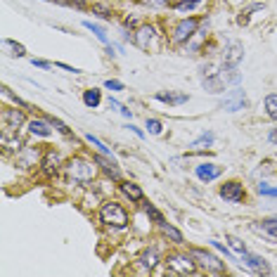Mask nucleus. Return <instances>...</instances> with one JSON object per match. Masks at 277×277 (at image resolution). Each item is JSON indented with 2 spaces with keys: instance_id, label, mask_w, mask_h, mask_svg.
Masks as SVG:
<instances>
[{
  "instance_id": "8",
  "label": "nucleus",
  "mask_w": 277,
  "mask_h": 277,
  "mask_svg": "<svg viewBox=\"0 0 277 277\" xmlns=\"http://www.w3.org/2000/svg\"><path fill=\"white\" fill-rule=\"evenodd\" d=\"M221 197L225 199V202H232V204H240L244 202V187H242L240 183H225L221 187Z\"/></svg>"
},
{
  "instance_id": "28",
  "label": "nucleus",
  "mask_w": 277,
  "mask_h": 277,
  "mask_svg": "<svg viewBox=\"0 0 277 277\" xmlns=\"http://www.w3.org/2000/svg\"><path fill=\"white\" fill-rule=\"evenodd\" d=\"M145 211H147V216H149V218H152L154 223H159V225H164V223H166V221H164V216H161V213H159V211H156L152 204H147V206H145Z\"/></svg>"
},
{
  "instance_id": "2",
  "label": "nucleus",
  "mask_w": 277,
  "mask_h": 277,
  "mask_svg": "<svg viewBox=\"0 0 277 277\" xmlns=\"http://www.w3.org/2000/svg\"><path fill=\"white\" fill-rule=\"evenodd\" d=\"M100 218H102V223L114 225V227H126V223H128L126 211L121 208V204H116V202L104 204V206H102V211H100Z\"/></svg>"
},
{
  "instance_id": "25",
  "label": "nucleus",
  "mask_w": 277,
  "mask_h": 277,
  "mask_svg": "<svg viewBox=\"0 0 277 277\" xmlns=\"http://www.w3.org/2000/svg\"><path fill=\"white\" fill-rule=\"evenodd\" d=\"M211 142H213V133H204L202 138H197L190 147H192V149H204V147H208Z\"/></svg>"
},
{
  "instance_id": "22",
  "label": "nucleus",
  "mask_w": 277,
  "mask_h": 277,
  "mask_svg": "<svg viewBox=\"0 0 277 277\" xmlns=\"http://www.w3.org/2000/svg\"><path fill=\"white\" fill-rule=\"evenodd\" d=\"M265 114H268L270 119H275V121H277V95H275V92L265 97Z\"/></svg>"
},
{
  "instance_id": "27",
  "label": "nucleus",
  "mask_w": 277,
  "mask_h": 277,
  "mask_svg": "<svg viewBox=\"0 0 277 277\" xmlns=\"http://www.w3.org/2000/svg\"><path fill=\"white\" fill-rule=\"evenodd\" d=\"M83 26H86L88 31H92V34L100 38L102 43H107V34H104V29H102V26H97V24H92V21H83Z\"/></svg>"
},
{
  "instance_id": "5",
  "label": "nucleus",
  "mask_w": 277,
  "mask_h": 277,
  "mask_svg": "<svg viewBox=\"0 0 277 277\" xmlns=\"http://www.w3.org/2000/svg\"><path fill=\"white\" fill-rule=\"evenodd\" d=\"M249 102H246V95H244V90H240V88H235V90H230V95H225V100L221 102V109L225 111H240L244 109Z\"/></svg>"
},
{
  "instance_id": "17",
  "label": "nucleus",
  "mask_w": 277,
  "mask_h": 277,
  "mask_svg": "<svg viewBox=\"0 0 277 277\" xmlns=\"http://www.w3.org/2000/svg\"><path fill=\"white\" fill-rule=\"evenodd\" d=\"M140 260H142V265H145V268H149V270H152V268L159 263V249H156V246L147 249V251L140 256Z\"/></svg>"
},
{
  "instance_id": "24",
  "label": "nucleus",
  "mask_w": 277,
  "mask_h": 277,
  "mask_svg": "<svg viewBox=\"0 0 277 277\" xmlns=\"http://www.w3.org/2000/svg\"><path fill=\"white\" fill-rule=\"evenodd\" d=\"M2 48H7V50H12L10 55H15V57H24V55H26V50H24V45H19V43H15V40H2Z\"/></svg>"
},
{
  "instance_id": "11",
  "label": "nucleus",
  "mask_w": 277,
  "mask_h": 277,
  "mask_svg": "<svg viewBox=\"0 0 277 277\" xmlns=\"http://www.w3.org/2000/svg\"><path fill=\"white\" fill-rule=\"evenodd\" d=\"M221 175V166H216V164H199L197 166V178L202 180V183H211V180H216Z\"/></svg>"
},
{
  "instance_id": "34",
  "label": "nucleus",
  "mask_w": 277,
  "mask_h": 277,
  "mask_svg": "<svg viewBox=\"0 0 277 277\" xmlns=\"http://www.w3.org/2000/svg\"><path fill=\"white\" fill-rule=\"evenodd\" d=\"M50 123H52V126H55V128L59 130V133H62V135H67V138H69V135H71V130L67 128V126H64V123H62V121H59V119H55V116H52V119H50Z\"/></svg>"
},
{
  "instance_id": "45",
  "label": "nucleus",
  "mask_w": 277,
  "mask_h": 277,
  "mask_svg": "<svg viewBox=\"0 0 277 277\" xmlns=\"http://www.w3.org/2000/svg\"><path fill=\"white\" fill-rule=\"evenodd\" d=\"M270 142H277V128L270 133Z\"/></svg>"
},
{
  "instance_id": "35",
  "label": "nucleus",
  "mask_w": 277,
  "mask_h": 277,
  "mask_svg": "<svg viewBox=\"0 0 277 277\" xmlns=\"http://www.w3.org/2000/svg\"><path fill=\"white\" fill-rule=\"evenodd\" d=\"M88 142H90L92 147L100 149V154H109V147H104V145H102V142H100V140H97L95 135H88Z\"/></svg>"
},
{
  "instance_id": "7",
  "label": "nucleus",
  "mask_w": 277,
  "mask_h": 277,
  "mask_svg": "<svg viewBox=\"0 0 277 277\" xmlns=\"http://www.w3.org/2000/svg\"><path fill=\"white\" fill-rule=\"evenodd\" d=\"M197 26H199L197 19H183V21L175 26V31H173V40H175V43H185V40H190V38L194 36Z\"/></svg>"
},
{
  "instance_id": "1",
  "label": "nucleus",
  "mask_w": 277,
  "mask_h": 277,
  "mask_svg": "<svg viewBox=\"0 0 277 277\" xmlns=\"http://www.w3.org/2000/svg\"><path fill=\"white\" fill-rule=\"evenodd\" d=\"M67 175H69V180H74V183L86 185L95 178V166H92L90 161H86V159H71V161L67 164Z\"/></svg>"
},
{
  "instance_id": "13",
  "label": "nucleus",
  "mask_w": 277,
  "mask_h": 277,
  "mask_svg": "<svg viewBox=\"0 0 277 277\" xmlns=\"http://www.w3.org/2000/svg\"><path fill=\"white\" fill-rule=\"evenodd\" d=\"M156 100L166 102V104H185L190 97L185 92H156Z\"/></svg>"
},
{
  "instance_id": "3",
  "label": "nucleus",
  "mask_w": 277,
  "mask_h": 277,
  "mask_svg": "<svg viewBox=\"0 0 277 277\" xmlns=\"http://www.w3.org/2000/svg\"><path fill=\"white\" fill-rule=\"evenodd\" d=\"M192 259L199 260V265H204L206 273H211V275H223V273H225V265H223L213 254H208V251H204V249H192Z\"/></svg>"
},
{
  "instance_id": "39",
  "label": "nucleus",
  "mask_w": 277,
  "mask_h": 277,
  "mask_svg": "<svg viewBox=\"0 0 277 277\" xmlns=\"http://www.w3.org/2000/svg\"><path fill=\"white\" fill-rule=\"evenodd\" d=\"M211 244H213V246H216V249H218V251H221V254H225V256H227V259L232 260V254H230V251H227V249H225V246H223L221 242H216V240H211Z\"/></svg>"
},
{
  "instance_id": "41",
  "label": "nucleus",
  "mask_w": 277,
  "mask_h": 277,
  "mask_svg": "<svg viewBox=\"0 0 277 277\" xmlns=\"http://www.w3.org/2000/svg\"><path fill=\"white\" fill-rule=\"evenodd\" d=\"M57 67H62L64 71H71V74H81V69H74V67H69V64H62V62H57Z\"/></svg>"
},
{
  "instance_id": "10",
  "label": "nucleus",
  "mask_w": 277,
  "mask_h": 277,
  "mask_svg": "<svg viewBox=\"0 0 277 277\" xmlns=\"http://www.w3.org/2000/svg\"><path fill=\"white\" fill-rule=\"evenodd\" d=\"M204 88L208 92H213V95H218V92H225V81H223V76L221 74H213V71H208V74L204 76Z\"/></svg>"
},
{
  "instance_id": "33",
  "label": "nucleus",
  "mask_w": 277,
  "mask_h": 277,
  "mask_svg": "<svg viewBox=\"0 0 277 277\" xmlns=\"http://www.w3.org/2000/svg\"><path fill=\"white\" fill-rule=\"evenodd\" d=\"M140 2H142L145 7H154V10H159V7H166L171 0H140Z\"/></svg>"
},
{
  "instance_id": "14",
  "label": "nucleus",
  "mask_w": 277,
  "mask_h": 277,
  "mask_svg": "<svg viewBox=\"0 0 277 277\" xmlns=\"http://www.w3.org/2000/svg\"><path fill=\"white\" fill-rule=\"evenodd\" d=\"M50 126H52V123H48V121H43V119H34V121H29L31 133H34V135H43V138H48V135L52 133Z\"/></svg>"
},
{
  "instance_id": "29",
  "label": "nucleus",
  "mask_w": 277,
  "mask_h": 277,
  "mask_svg": "<svg viewBox=\"0 0 277 277\" xmlns=\"http://www.w3.org/2000/svg\"><path fill=\"white\" fill-rule=\"evenodd\" d=\"M92 12H97L100 17H109V15H111V7L107 5V2H95V5H92Z\"/></svg>"
},
{
  "instance_id": "32",
  "label": "nucleus",
  "mask_w": 277,
  "mask_h": 277,
  "mask_svg": "<svg viewBox=\"0 0 277 277\" xmlns=\"http://www.w3.org/2000/svg\"><path fill=\"white\" fill-rule=\"evenodd\" d=\"M227 242H230V246L235 249V251H240V254H244L246 251V246H244V242L237 240V237H232V235H227Z\"/></svg>"
},
{
  "instance_id": "40",
  "label": "nucleus",
  "mask_w": 277,
  "mask_h": 277,
  "mask_svg": "<svg viewBox=\"0 0 277 277\" xmlns=\"http://www.w3.org/2000/svg\"><path fill=\"white\" fill-rule=\"evenodd\" d=\"M34 62V67H38V69H50V62H45V59H31Z\"/></svg>"
},
{
  "instance_id": "18",
  "label": "nucleus",
  "mask_w": 277,
  "mask_h": 277,
  "mask_svg": "<svg viewBox=\"0 0 277 277\" xmlns=\"http://www.w3.org/2000/svg\"><path fill=\"white\" fill-rule=\"evenodd\" d=\"M43 166L48 173H52L59 168V154H57L55 149H50V152H45V159H43Z\"/></svg>"
},
{
  "instance_id": "21",
  "label": "nucleus",
  "mask_w": 277,
  "mask_h": 277,
  "mask_svg": "<svg viewBox=\"0 0 277 277\" xmlns=\"http://www.w3.org/2000/svg\"><path fill=\"white\" fill-rule=\"evenodd\" d=\"M199 2H202V0H171V5H173L175 10H180V12H190V10L199 7Z\"/></svg>"
},
{
  "instance_id": "31",
  "label": "nucleus",
  "mask_w": 277,
  "mask_h": 277,
  "mask_svg": "<svg viewBox=\"0 0 277 277\" xmlns=\"http://www.w3.org/2000/svg\"><path fill=\"white\" fill-rule=\"evenodd\" d=\"M147 128L152 135H159V133L164 130V126H161V121H156V119H147Z\"/></svg>"
},
{
  "instance_id": "12",
  "label": "nucleus",
  "mask_w": 277,
  "mask_h": 277,
  "mask_svg": "<svg viewBox=\"0 0 277 277\" xmlns=\"http://www.w3.org/2000/svg\"><path fill=\"white\" fill-rule=\"evenodd\" d=\"M244 57V48H242V43L237 40H232V43H227V48H225V64H240V59Z\"/></svg>"
},
{
  "instance_id": "9",
  "label": "nucleus",
  "mask_w": 277,
  "mask_h": 277,
  "mask_svg": "<svg viewBox=\"0 0 277 277\" xmlns=\"http://www.w3.org/2000/svg\"><path fill=\"white\" fill-rule=\"evenodd\" d=\"M242 259H244V263H246V265H249L254 273H259V275H268V273H270V265L260 259V256H256V254H249V251H244V254H242Z\"/></svg>"
},
{
  "instance_id": "15",
  "label": "nucleus",
  "mask_w": 277,
  "mask_h": 277,
  "mask_svg": "<svg viewBox=\"0 0 277 277\" xmlns=\"http://www.w3.org/2000/svg\"><path fill=\"white\" fill-rule=\"evenodd\" d=\"M221 76H223V81H225V83H240V81H242V74L237 71V67H235V64H225V67H223V71H221Z\"/></svg>"
},
{
  "instance_id": "20",
  "label": "nucleus",
  "mask_w": 277,
  "mask_h": 277,
  "mask_svg": "<svg viewBox=\"0 0 277 277\" xmlns=\"http://www.w3.org/2000/svg\"><path fill=\"white\" fill-rule=\"evenodd\" d=\"M95 161H97V164H100V166L104 168V171H107V173H109L111 178H119V168H116V161H114V159H107V156H104V154H102V156H97V159H95Z\"/></svg>"
},
{
  "instance_id": "23",
  "label": "nucleus",
  "mask_w": 277,
  "mask_h": 277,
  "mask_svg": "<svg viewBox=\"0 0 277 277\" xmlns=\"http://www.w3.org/2000/svg\"><path fill=\"white\" fill-rule=\"evenodd\" d=\"M100 100H102V95H100V90H95V88L83 92V102H86L88 107H97V104H100Z\"/></svg>"
},
{
  "instance_id": "16",
  "label": "nucleus",
  "mask_w": 277,
  "mask_h": 277,
  "mask_svg": "<svg viewBox=\"0 0 277 277\" xmlns=\"http://www.w3.org/2000/svg\"><path fill=\"white\" fill-rule=\"evenodd\" d=\"M152 34H154V29H152V26H142V29L138 31V36H135V43H138L142 50H147L149 40H152Z\"/></svg>"
},
{
  "instance_id": "44",
  "label": "nucleus",
  "mask_w": 277,
  "mask_h": 277,
  "mask_svg": "<svg viewBox=\"0 0 277 277\" xmlns=\"http://www.w3.org/2000/svg\"><path fill=\"white\" fill-rule=\"evenodd\" d=\"M138 24V19L135 17H126V26H135Z\"/></svg>"
},
{
  "instance_id": "43",
  "label": "nucleus",
  "mask_w": 277,
  "mask_h": 277,
  "mask_svg": "<svg viewBox=\"0 0 277 277\" xmlns=\"http://www.w3.org/2000/svg\"><path fill=\"white\" fill-rule=\"evenodd\" d=\"M130 130H133V133H135V135H138V138H145V133H142V130L140 128H135V126H128Z\"/></svg>"
},
{
  "instance_id": "36",
  "label": "nucleus",
  "mask_w": 277,
  "mask_h": 277,
  "mask_svg": "<svg viewBox=\"0 0 277 277\" xmlns=\"http://www.w3.org/2000/svg\"><path fill=\"white\" fill-rule=\"evenodd\" d=\"M259 192L260 194H265V197H277V187H268L265 183L259 185Z\"/></svg>"
},
{
  "instance_id": "37",
  "label": "nucleus",
  "mask_w": 277,
  "mask_h": 277,
  "mask_svg": "<svg viewBox=\"0 0 277 277\" xmlns=\"http://www.w3.org/2000/svg\"><path fill=\"white\" fill-rule=\"evenodd\" d=\"M109 104H111V107H114V109H119V111H121V114H123V116H130V109H126V107H123V104H119V102H116V100H109Z\"/></svg>"
},
{
  "instance_id": "19",
  "label": "nucleus",
  "mask_w": 277,
  "mask_h": 277,
  "mask_svg": "<svg viewBox=\"0 0 277 277\" xmlns=\"http://www.w3.org/2000/svg\"><path fill=\"white\" fill-rule=\"evenodd\" d=\"M121 192H123L126 197H130L133 202H142V190H140L138 185H133V183H123V185H121Z\"/></svg>"
},
{
  "instance_id": "6",
  "label": "nucleus",
  "mask_w": 277,
  "mask_h": 277,
  "mask_svg": "<svg viewBox=\"0 0 277 277\" xmlns=\"http://www.w3.org/2000/svg\"><path fill=\"white\" fill-rule=\"evenodd\" d=\"M24 123V114L19 109H5L2 111V135H7V133H17L19 126Z\"/></svg>"
},
{
  "instance_id": "4",
  "label": "nucleus",
  "mask_w": 277,
  "mask_h": 277,
  "mask_svg": "<svg viewBox=\"0 0 277 277\" xmlns=\"http://www.w3.org/2000/svg\"><path fill=\"white\" fill-rule=\"evenodd\" d=\"M166 265H168V273L171 275H192L197 270L194 260L187 259V256H168Z\"/></svg>"
},
{
  "instance_id": "42",
  "label": "nucleus",
  "mask_w": 277,
  "mask_h": 277,
  "mask_svg": "<svg viewBox=\"0 0 277 277\" xmlns=\"http://www.w3.org/2000/svg\"><path fill=\"white\" fill-rule=\"evenodd\" d=\"M254 10H260V5H254V7H251V10H249V12H254ZM246 19H249V17H246V15H242V17H240V24H244V21H246Z\"/></svg>"
},
{
  "instance_id": "26",
  "label": "nucleus",
  "mask_w": 277,
  "mask_h": 277,
  "mask_svg": "<svg viewBox=\"0 0 277 277\" xmlns=\"http://www.w3.org/2000/svg\"><path fill=\"white\" fill-rule=\"evenodd\" d=\"M260 227L268 232V235H273L277 240V216L275 218H265V221H260Z\"/></svg>"
},
{
  "instance_id": "30",
  "label": "nucleus",
  "mask_w": 277,
  "mask_h": 277,
  "mask_svg": "<svg viewBox=\"0 0 277 277\" xmlns=\"http://www.w3.org/2000/svg\"><path fill=\"white\" fill-rule=\"evenodd\" d=\"M161 227H164V232H166V235H168V237H171L173 242H178V244L183 242V235H180V232H178L175 227H171V225H166V223H164Z\"/></svg>"
},
{
  "instance_id": "38",
  "label": "nucleus",
  "mask_w": 277,
  "mask_h": 277,
  "mask_svg": "<svg viewBox=\"0 0 277 277\" xmlns=\"http://www.w3.org/2000/svg\"><path fill=\"white\" fill-rule=\"evenodd\" d=\"M104 86H107L109 90H123V83H121V81H111V78H109Z\"/></svg>"
}]
</instances>
